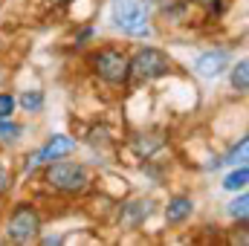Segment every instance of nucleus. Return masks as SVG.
<instances>
[{
  "mask_svg": "<svg viewBox=\"0 0 249 246\" xmlns=\"http://www.w3.org/2000/svg\"><path fill=\"white\" fill-rule=\"evenodd\" d=\"M113 26L130 38H151V3L148 0H113Z\"/></svg>",
  "mask_w": 249,
  "mask_h": 246,
  "instance_id": "f257e3e1",
  "label": "nucleus"
},
{
  "mask_svg": "<svg viewBox=\"0 0 249 246\" xmlns=\"http://www.w3.org/2000/svg\"><path fill=\"white\" fill-rule=\"evenodd\" d=\"M47 183L53 185L55 191H64V194H78L84 191L90 177H87V168L81 162H72V159H61L58 162H47Z\"/></svg>",
  "mask_w": 249,
  "mask_h": 246,
  "instance_id": "f03ea898",
  "label": "nucleus"
},
{
  "mask_svg": "<svg viewBox=\"0 0 249 246\" xmlns=\"http://www.w3.org/2000/svg\"><path fill=\"white\" fill-rule=\"evenodd\" d=\"M165 72H171V58H168V53H162L157 47H145L130 58V75H136L142 81L160 78Z\"/></svg>",
  "mask_w": 249,
  "mask_h": 246,
  "instance_id": "7ed1b4c3",
  "label": "nucleus"
},
{
  "mask_svg": "<svg viewBox=\"0 0 249 246\" xmlns=\"http://www.w3.org/2000/svg\"><path fill=\"white\" fill-rule=\"evenodd\" d=\"M38 232H41V214H38V209L29 206V203H20L12 211V217H9L6 235L12 241H18V244H26L32 238H38Z\"/></svg>",
  "mask_w": 249,
  "mask_h": 246,
  "instance_id": "20e7f679",
  "label": "nucleus"
},
{
  "mask_svg": "<svg viewBox=\"0 0 249 246\" xmlns=\"http://www.w3.org/2000/svg\"><path fill=\"white\" fill-rule=\"evenodd\" d=\"M93 70L107 84H124L130 78V58L124 53H119V50H102L93 58Z\"/></svg>",
  "mask_w": 249,
  "mask_h": 246,
  "instance_id": "39448f33",
  "label": "nucleus"
},
{
  "mask_svg": "<svg viewBox=\"0 0 249 246\" xmlns=\"http://www.w3.org/2000/svg\"><path fill=\"white\" fill-rule=\"evenodd\" d=\"M70 151H75V139L72 136H53L41 151H35V157L26 162V171L32 174L38 165H47V162H53V159H58V157H64V154H70Z\"/></svg>",
  "mask_w": 249,
  "mask_h": 246,
  "instance_id": "423d86ee",
  "label": "nucleus"
},
{
  "mask_svg": "<svg viewBox=\"0 0 249 246\" xmlns=\"http://www.w3.org/2000/svg\"><path fill=\"white\" fill-rule=\"evenodd\" d=\"M226 67H229V53H226V50L203 53V55L197 58V64H194V70H197L203 78H217V75L226 72Z\"/></svg>",
  "mask_w": 249,
  "mask_h": 246,
  "instance_id": "0eeeda50",
  "label": "nucleus"
},
{
  "mask_svg": "<svg viewBox=\"0 0 249 246\" xmlns=\"http://www.w3.org/2000/svg\"><path fill=\"white\" fill-rule=\"evenodd\" d=\"M191 211H194V203H191L188 197H171L168 206H165L168 223H183L186 217H191Z\"/></svg>",
  "mask_w": 249,
  "mask_h": 246,
  "instance_id": "6e6552de",
  "label": "nucleus"
},
{
  "mask_svg": "<svg viewBox=\"0 0 249 246\" xmlns=\"http://www.w3.org/2000/svg\"><path fill=\"white\" fill-rule=\"evenodd\" d=\"M151 211H154V203H151V200H139V203H130V206L124 209V223L136 226V223H142V220H145Z\"/></svg>",
  "mask_w": 249,
  "mask_h": 246,
  "instance_id": "1a4fd4ad",
  "label": "nucleus"
},
{
  "mask_svg": "<svg viewBox=\"0 0 249 246\" xmlns=\"http://www.w3.org/2000/svg\"><path fill=\"white\" fill-rule=\"evenodd\" d=\"M247 180H249V168L241 162V168L238 171H232L226 180H223V188L226 191H238V188H247Z\"/></svg>",
  "mask_w": 249,
  "mask_h": 246,
  "instance_id": "9d476101",
  "label": "nucleus"
},
{
  "mask_svg": "<svg viewBox=\"0 0 249 246\" xmlns=\"http://www.w3.org/2000/svg\"><path fill=\"white\" fill-rule=\"evenodd\" d=\"M232 87L238 93H247V87H249V64L247 61H238V67L232 70Z\"/></svg>",
  "mask_w": 249,
  "mask_h": 246,
  "instance_id": "9b49d317",
  "label": "nucleus"
},
{
  "mask_svg": "<svg viewBox=\"0 0 249 246\" xmlns=\"http://www.w3.org/2000/svg\"><path fill=\"white\" fill-rule=\"evenodd\" d=\"M20 105H23V110L38 113V110L44 107V93H41V90H26V93L20 96Z\"/></svg>",
  "mask_w": 249,
  "mask_h": 246,
  "instance_id": "f8f14e48",
  "label": "nucleus"
},
{
  "mask_svg": "<svg viewBox=\"0 0 249 246\" xmlns=\"http://www.w3.org/2000/svg\"><path fill=\"white\" fill-rule=\"evenodd\" d=\"M247 206H249V197H247V191L241 188V197H235V200L229 203V214L244 223V220H247Z\"/></svg>",
  "mask_w": 249,
  "mask_h": 246,
  "instance_id": "ddd939ff",
  "label": "nucleus"
},
{
  "mask_svg": "<svg viewBox=\"0 0 249 246\" xmlns=\"http://www.w3.org/2000/svg\"><path fill=\"white\" fill-rule=\"evenodd\" d=\"M20 133H23V127H20V124L9 122V119H0V142H15Z\"/></svg>",
  "mask_w": 249,
  "mask_h": 246,
  "instance_id": "4468645a",
  "label": "nucleus"
},
{
  "mask_svg": "<svg viewBox=\"0 0 249 246\" xmlns=\"http://www.w3.org/2000/svg\"><path fill=\"white\" fill-rule=\"evenodd\" d=\"M247 151H249V139L244 136V139H241V142H238V145L229 151V157H226L223 162H229V165H238V162H244V159H247Z\"/></svg>",
  "mask_w": 249,
  "mask_h": 246,
  "instance_id": "2eb2a0df",
  "label": "nucleus"
},
{
  "mask_svg": "<svg viewBox=\"0 0 249 246\" xmlns=\"http://www.w3.org/2000/svg\"><path fill=\"white\" fill-rule=\"evenodd\" d=\"M12 110H15V96L0 93V119H9V116H12Z\"/></svg>",
  "mask_w": 249,
  "mask_h": 246,
  "instance_id": "dca6fc26",
  "label": "nucleus"
},
{
  "mask_svg": "<svg viewBox=\"0 0 249 246\" xmlns=\"http://www.w3.org/2000/svg\"><path fill=\"white\" fill-rule=\"evenodd\" d=\"M6 188H9V171H6V168L0 165V194H3Z\"/></svg>",
  "mask_w": 249,
  "mask_h": 246,
  "instance_id": "f3484780",
  "label": "nucleus"
},
{
  "mask_svg": "<svg viewBox=\"0 0 249 246\" xmlns=\"http://www.w3.org/2000/svg\"><path fill=\"white\" fill-rule=\"evenodd\" d=\"M194 3H206V6H214L217 0H194Z\"/></svg>",
  "mask_w": 249,
  "mask_h": 246,
  "instance_id": "a211bd4d",
  "label": "nucleus"
},
{
  "mask_svg": "<svg viewBox=\"0 0 249 246\" xmlns=\"http://www.w3.org/2000/svg\"><path fill=\"white\" fill-rule=\"evenodd\" d=\"M50 3H72V0H50Z\"/></svg>",
  "mask_w": 249,
  "mask_h": 246,
  "instance_id": "6ab92c4d",
  "label": "nucleus"
}]
</instances>
